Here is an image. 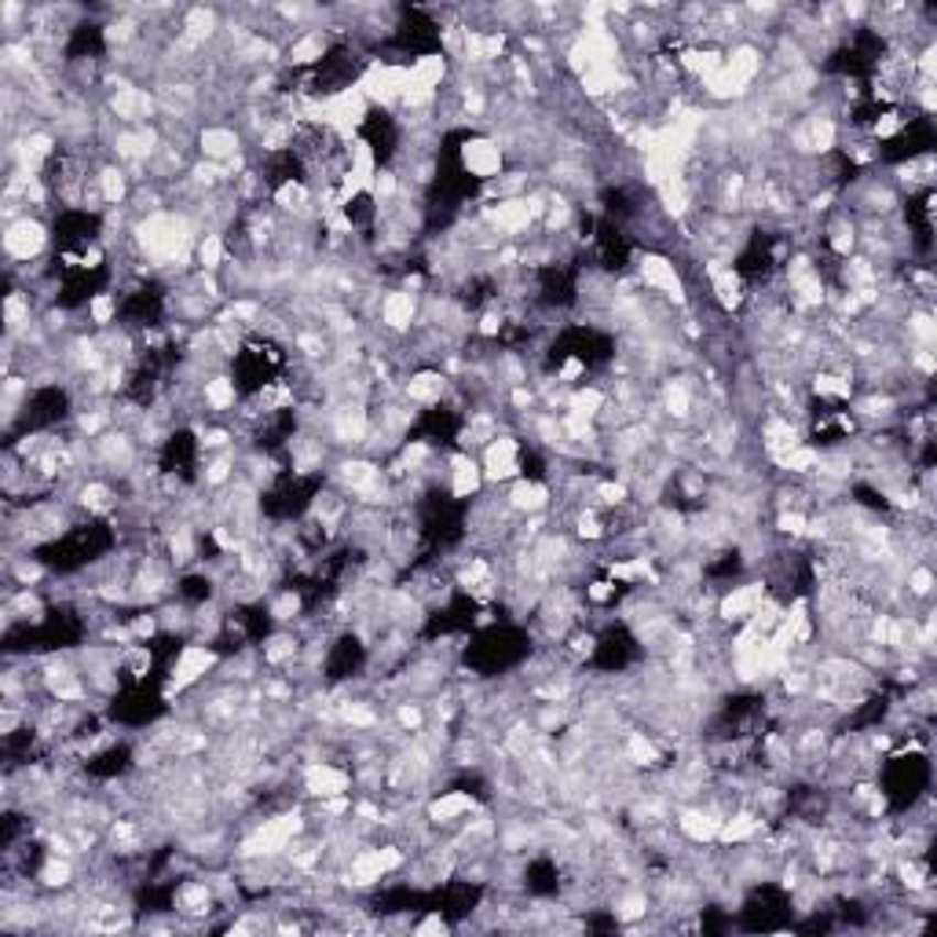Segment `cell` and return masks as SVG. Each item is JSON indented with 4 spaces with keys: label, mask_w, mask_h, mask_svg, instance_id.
<instances>
[{
    "label": "cell",
    "mask_w": 937,
    "mask_h": 937,
    "mask_svg": "<svg viewBox=\"0 0 937 937\" xmlns=\"http://www.w3.org/2000/svg\"><path fill=\"white\" fill-rule=\"evenodd\" d=\"M194 147H198L202 162H216V165H227V162H235L238 154H246L243 151V129L224 125V121L202 125L198 136H194Z\"/></svg>",
    "instance_id": "cell-9"
},
{
    "label": "cell",
    "mask_w": 937,
    "mask_h": 937,
    "mask_svg": "<svg viewBox=\"0 0 937 937\" xmlns=\"http://www.w3.org/2000/svg\"><path fill=\"white\" fill-rule=\"evenodd\" d=\"M304 656V645L301 637H297L293 631H276L271 637H265V645H260V663L271 670H282V667H293V659Z\"/></svg>",
    "instance_id": "cell-20"
},
{
    "label": "cell",
    "mask_w": 937,
    "mask_h": 937,
    "mask_svg": "<svg viewBox=\"0 0 937 937\" xmlns=\"http://www.w3.org/2000/svg\"><path fill=\"white\" fill-rule=\"evenodd\" d=\"M268 615H271V620H276L279 626L297 623V620L304 615V593L293 590V586H282L276 597L268 601Z\"/></svg>",
    "instance_id": "cell-27"
},
{
    "label": "cell",
    "mask_w": 937,
    "mask_h": 937,
    "mask_svg": "<svg viewBox=\"0 0 937 937\" xmlns=\"http://www.w3.org/2000/svg\"><path fill=\"white\" fill-rule=\"evenodd\" d=\"M377 319H381V330L388 337H410V330L418 326L421 319V293H410L403 286L388 290L377 297Z\"/></svg>",
    "instance_id": "cell-8"
},
{
    "label": "cell",
    "mask_w": 937,
    "mask_h": 937,
    "mask_svg": "<svg viewBox=\"0 0 937 937\" xmlns=\"http://www.w3.org/2000/svg\"><path fill=\"white\" fill-rule=\"evenodd\" d=\"M817 465H820V448H817V443H809V440L798 443V448H791L780 462H776V468H780L784 476H795V480L814 476Z\"/></svg>",
    "instance_id": "cell-25"
},
{
    "label": "cell",
    "mask_w": 937,
    "mask_h": 937,
    "mask_svg": "<svg viewBox=\"0 0 937 937\" xmlns=\"http://www.w3.org/2000/svg\"><path fill=\"white\" fill-rule=\"evenodd\" d=\"M220 663H224L220 648L209 645V642H187V645H180L176 659L169 663L165 700H173V696L194 689V685H202L216 667H220Z\"/></svg>",
    "instance_id": "cell-2"
},
{
    "label": "cell",
    "mask_w": 937,
    "mask_h": 937,
    "mask_svg": "<svg viewBox=\"0 0 937 937\" xmlns=\"http://www.w3.org/2000/svg\"><path fill=\"white\" fill-rule=\"evenodd\" d=\"M194 265L205 276H220V271L231 265V249H227V235L224 231H202L198 246H194Z\"/></svg>",
    "instance_id": "cell-22"
},
{
    "label": "cell",
    "mask_w": 937,
    "mask_h": 937,
    "mask_svg": "<svg viewBox=\"0 0 937 937\" xmlns=\"http://www.w3.org/2000/svg\"><path fill=\"white\" fill-rule=\"evenodd\" d=\"M718 828H722V817L711 814L703 803L700 806H681L678 809V831L685 842L692 846H714L718 842Z\"/></svg>",
    "instance_id": "cell-17"
},
{
    "label": "cell",
    "mask_w": 937,
    "mask_h": 937,
    "mask_svg": "<svg viewBox=\"0 0 937 937\" xmlns=\"http://www.w3.org/2000/svg\"><path fill=\"white\" fill-rule=\"evenodd\" d=\"M326 55H330V30L312 26V30L297 33V37L286 44L282 63L290 66V71H312V66L326 63Z\"/></svg>",
    "instance_id": "cell-13"
},
{
    "label": "cell",
    "mask_w": 937,
    "mask_h": 937,
    "mask_svg": "<svg viewBox=\"0 0 937 937\" xmlns=\"http://www.w3.org/2000/svg\"><path fill=\"white\" fill-rule=\"evenodd\" d=\"M476 809L484 806H480V798L473 791H443L440 798H429L426 803V820L432 828H462Z\"/></svg>",
    "instance_id": "cell-12"
},
{
    "label": "cell",
    "mask_w": 937,
    "mask_h": 937,
    "mask_svg": "<svg viewBox=\"0 0 937 937\" xmlns=\"http://www.w3.org/2000/svg\"><path fill=\"white\" fill-rule=\"evenodd\" d=\"M809 396H820L828 399V403H850V399L857 396V377L850 374H839L831 367H817L814 377H809Z\"/></svg>",
    "instance_id": "cell-19"
},
{
    "label": "cell",
    "mask_w": 937,
    "mask_h": 937,
    "mask_svg": "<svg viewBox=\"0 0 937 937\" xmlns=\"http://www.w3.org/2000/svg\"><path fill=\"white\" fill-rule=\"evenodd\" d=\"M451 388L454 381L440 367H418V370H410L403 385H399V396H403L410 407H440Z\"/></svg>",
    "instance_id": "cell-11"
},
{
    "label": "cell",
    "mask_w": 937,
    "mask_h": 937,
    "mask_svg": "<svg viewBox=\"0 0 937 937\" xmlns=\"http://www.w3.org/2000/svg\"><path fill=\"white\" fill-rule=\"evenodd\" d=\"M604 403H608V388H604V385H575L568 392L564 410H568V414H579V418H586V421L597 426Z\"/></svg>",
    "instance_id": "cell-23"
},
{
    "label": "cell",
    "mask_w": 937,
    "mask_h": 937,
    "mask_svg": "<svg viewBox=\"0 0 937 937\" xmlns=\"http://www.w3.org/2000/svg\"><path fill=\"white\" fill-rule=\"evenodd\" d=\"M297 784H301L304 798H312V803H326V798H341V795L356 791V773L345 769V765L312 758V762L301 765V776H297Z\"/></svg>",
    "instance_id": "cell-6"
},
{
    "label": "cell",
    "mask_w": 937,
    "mask_h": 937,
    "mask_svg": "<svg viewBox=\"0 0 937 937\" xmlns=\"http://www.w3.org/2000/svg\"><path fill=\"white\" fill-rule=\"evenodd\" d=\"M443 484L454 502H473L484 491V468L468 451H454L451 459H443Z\"/></svg>",
    "instance_id": "cell-10"
},
{
    "label": "cell",
    "mask_w": 937,
    "mask_h": 937,
    "mask_svg": "<svg viewBox=\"0 0 937 937\" xmlns=\"http://www.w3.org/2000/svg\"><path fill=\"white\" fill-rule=\"evenodd\" d=\"M451 74H454V63L443 52H421V55H414V63H410L407 88H414V93L440 96V88L451 82Z\"/></svg>",
    "instance_id": "cell-15"
},
{
    "label": "cell",
    "mask_w": 937,
    "mask_h": 937,
    "mask_svg": "<svg viewBox=\"0 0 937 937\" xmlns=\"http://www.w3.org/2000/svg\"><path fill=\"white\" fill-rule=\"evenodd\" d=\"M506 502L517 517H535V513H550L553 506V487L539 476H520L513 480L506 491Z\"/></svg>",
    "instance_id": "cell-16"
},
{
    "label": "cell",
    "mask_w": 937,
    "mask_h": 937,
    "mask_svg": "<svg viewBox=\"0 0 937 937\" xmlns=\"http://www.w3.org/2000/svg\"><path fill=\"white\" fill-rule=\"evenodd\" d=\"M765 593H769V579H747L740 582V586L733 590H722L714 601V623L718 626H744L754 612H758V604L765 601Z\"/></svg>",
    "instance_id": "cell-7"
},
{
    "label": "cell",
    "mask_w": 937,
    "mask_h": 937,
    "mask_svg": "<svg viewBox=\"0 0 937 937\" xmlns=\"http://www.w3.org/2000/svg\"><path fill=\"white\" fill-rule=\"evenodd\" d=\"M637 279H642L656 297H663L674 308H689V282H685V271L678 268V260L663 249H645L637 254Z\"/></svg>",
    "instance_id": "cell-1"
},
{
    "label": "cell",
    "mask_w": 937,
    "mask_h": 937,
    "mask_svg": "<svg viewBox=\"0 0 937 937\" xmlns=\"http://www.w3.org/2000/svg\"><path fill=\"white\" fill-rule=\"evenodd\" d=\"M238 396L243 392H238V381L231 374H209V377H202V385H198L202 407L216 418L231 414V410L238 407Z\"/></svg>",
    "instance_id": "cell-18"
},
{
    "label": "cell",
    "mask_w": 937,
    "mask_h": 937,
    "mask_svg": "<svg viewBox=\"0 0 937 937\" xmlns=\"http://www.w3.org/2000/svg\"><path fill=\"white\" fill-rule=\"evenodd\" d=\"M414 930H418V934H437V930L443 934V930H448V919H443V916H440V912H429V916H426V919H421V923H418V927H414Z\"/></svg>",
    "instance_id": "cell-29"
},
{
    "label": "cell",
    "mask_w": 937,
    "mask_h": 937,
    "mask_svg": "<svg viewBox=\"0 0 937 937\" xmlns=\"http://www.w3.org/2000/svg\"><path fill=\"white\" fill-rule=\"evenodd\" d=\"M118 312H121L118 293H110V290H96V293H88V301H85V319H88V323H93L96 330H110L114 323H118Z\"/></svg>",
    "instance_id": "cell-26"
},
{
    "label": "cell",
    "mask_w": 937,
    "mask_h": 937,
    "mask_svg": "<svg viewBox=\"0 0 937 937\" xmlns=\"http://www.w3.org/2000/svg\"><path fill=\"white\" fill-rule=\"evenodd\" d=\"M392 722H396L399 733L418 736L429 729V711H426V703H418V700H399L396 711H392Z\"/></svg>",
    "instance_id": "cell-28"
},
{
    "label": "cell",
    "mask_w": 937,
    "mask_h": 937,
    "mask_svg": "<svg viewBox=\"0 0 937 937\" xmlns=\"http://www.w3.org/2000/svg\"><path fill=\"white\" fill-rule=\"evenodd\" d=\"M905 334H908V345L912 348H934L937 345V323H934V312L923 304H912L908 315H905Z\"/></svg>",
    "instance_id": "cell-24"
},
{
    "label": "cell",
    "mask_w": 937,
    "mask_h": 937,
    "mask_svg": "<svg viewBox=\"0 0 937 937\" xmlns=\"http://www.w3.org/2000/svg\"><path fill=\"white\" fill-rule=\"evenodd\" d=\"M620 758L623 762H631L634 769H659V762H663V744L656 736H648V733H642V729H634V733H626L623 736V747H620Z\"/></svg>",
    "instance_id": "cell-21"
},
{
    "label": "cell",
    "mask_w": 937,
    "mask_h": 937,
    "mask_svg": "<svg viewBox=\"0 0 937 937\" xmlns=\"http://www.w3.org/2000/svg\"><path fill=\"white\" fill-rule=\"evenodd\" d=\"M388 872H392V868H388L381 846H359V850L352 853L348 864H345V879H348L352 890H374V886H381Z\"/></svg>",
    "instance_id": "cell-14"
},
{
    "label": "cell",
    "mask_w": 937,
    "mask_h": 937,
    "mask_svg": "<svg viewBox=\"0 0 937 937\" xmlns=\"http://www.w3.org/2000/svg\"><path fill=\"white\" fill-rule=\"evenodd\" d=\"M480 468H484V484H513L524 476V443L517 432L502 429L495 440L480 451Z\"/></svg>",
    "instance_id": "cell-5"
},
{
    "label": "cell",
    "mask_w": 937,
    "mask_h": 937,
    "mask_svg": "<svg viewBox=\"0 0 937 937\" xmlns=\"http://www.w3.org/2000/svg\"><path fill=\"white\" fill-rule=\"evenodd\" d=\"M44 249H49V224H44L37 213H22V216H15V220L4 224L8 271L37 265Z\"/></svg>",
    "instance_id": "cell-3"
},
{
    "label": "cell",
    "mask_w": 937,
    "mask_h": 937,
    "mask_svg": "<svg viewBox=\"0 0 937 937\" xmlns=\"http://www.w3.org/2000/svg\"><path fill=\"white\" fill-rule=\"evenodd\" d=\"M506 147H502L498 136L487 132H473L465 136L459 147V165L465 176H473L476 184H495V180L506 173Z\"/></svg>",
    "instance_id": "cell-4"
}]
</instances>
